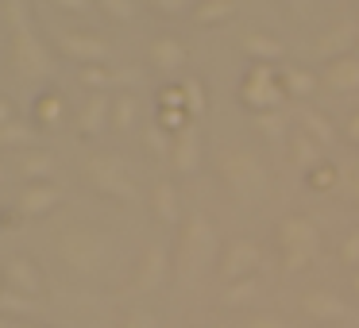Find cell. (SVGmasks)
I'll use <instances>...</instances> for the list:
<instances>
[{"mask_svg":"<svg viewBox=\"0 0 359 328\" xmlns=\"http://www.w3.org/2000/svg\"><path fill=\"white\" fill-rule=\"evenodd\" d=\"M220 240L217 228L209 224L205 212H186V220L178 224V240H174V278L178 282H197L209 266L220 263Z\"/></svg>","mask_w":359,"mask_h":328,"instance_id":"cell-1","label":"cell"},{"mask_svg":"<svg viewBox=\"0 0 359 328\" xmlns=\"http://www.w3.org/2000/svg\"><path fill=\"white\" fill-rule=\"evenodd\" d=\"M217 174L224 189L243 205H259L271 193V174H266L263 158L251 147H220L217 151Z\"/></svg>","mask_w":359,"mask_h":328,"instance_id":"cell-2","label":"cell"},{"mask_svg":"<svg viewBox=\"0 0 359 328\" xmlns=\"http://www.w3.org/2000/svg\"><path fill=\"white\" fill-rule=\"evenodd\" d=\"M274 255L278 266L286 274H302L313 266V259L320 255V232L309 217L302 212H286V217L274 224Z\"/></svg>","mask_w":359,"mask_h":328,"instance_id":"cell-3","label":"cell"},{"mask_svg":"<svg viewBox=\"0 0 359 328\" xmlns=\"http://www.w3.org/2000/svg\"><path fill=\"white\" fill-rule=\"evenodd\" d=\"M81 178H86V186L93 189V193L109 197V201H124L128 205V201L140 197L132 170H128L124 155H116V151H93V155H86Z\"/></svg>","mask_w":359,"mask_h":328,"instance_id":"cell-4","label":"cell"},{"mask_svg":"<svg viewBox=\"0 0 359 328\" xmlns=\"http://www.w3.org/2000/svg\"><path fill=\"white\" fill-rule=\"evenodd\" d=\"M286 86H282V70L274 66H248L240 78V104L251 116H266V112H282L286 104Z\"/></svg>","mask_w":359,"mask_h":328,"instance_id":"cell-5","label":"cell"},{"mask_svg":"<svg viewBox=\"0 0 359 328\" xmlns=\"http://www.w3.org/2000/svg\"><path fill=\"white\" fill-rule=\"evenodd\" d=\"M58 255H62V263L70 266V271L93 274V271H101L104 255H109V243H104V235L93 232L89 224H74L58 235Z\"/></svg>","mask_w":359,"mask_h":328,"instance_id":"cell-6","label":"cell"},{"mask_svg":"<svg viewBox=\"0 0 359 328\" xmlns=\"http://www.w3.org/2000/svg\"><path fill=\"white\" fill-rule=\"evenodd\" d=\"M8 62L20 78H32V81H47L55 74V58H50L47 43L35 35V27L12 35V47H8Z\"/></svg>","mask_w":359,"mask_h":328,"instance_id":"cell-7","label":"cell"},{"mask_svg":"<svg viewBox=\"0 0 359 328\" xmlns=\"http://www.w3.org/2000/svg\"><path fill=\"white\" fill-rule=\"evenodd\" d=\"M170 278H174V255L163 243H147L140 263H135V274H132V294H155Z\"/></svg>","mask_w":359,"mask_h":328,"instance_id":"cell-8","label":"cell"},{"mask_svg":"<svg viewBox=\"0 0 359 328\" xmlns=\"http://www.w3.org/2000/svg\"><path fill=\"white\" fill-rule=\"evenodd\" d=\"M259 263H263V251H259V243H251V240H228L224 251H220V263H217L220 286H232V282L255 278Z\"/></svg>","mask_w":359,"mask_h":328,"instance_id":"cell-9","label":"cell"},{"mask_svg":"<svg viewBox=\"0 0 359 328\" xmlns=\"http://www.w3.org/2000/svg\"><path fill=\"white\" fill-rule=\"evenodd\" d=\"M55 47L62 58L78 66H104V58H109V39L101 32H58Z\"/></svg>","mask_w":359,"mask_h":328,"instance_id":"cell-10","label":"cell"},{"mask_svg":"<svg viewBox=\"0 0 359 328\" xmlns=\"http://www.w3.org/2000/svg\"><path fill=\"white\" fill-rule=\"evenodd\" d=\"M4 289L39 301L43 289H47V274H43V266L32 255H8L4 259Z\"/></svg>","mask_w":359,"mask_h":328,"instance_id":"cell-11","label":"cell"},{"mask_svg":"<svg viewBox=\"0 0 359 328\" xmlns=\"http://www.w3.org/2000/svg\"><path fill=\"white\" fill-rule=\"evenodd\" d=\"M297 309L305 313L309 320H317V328H332V320H348L351 317V305L344 301L340 294L332 289H305Z\"/></svg>","mask_w":359,"mask_h":328,"instance_id":"cell-12","label":"cell"},{"mask_svg":"<svg viewBox=\"0 0 359 328\" xmlns=\"http://www.w3.org/2000/svg\"><path fill=\"white\" fill-rule=\"evenodd\" d=\"M74 132L81 139H97V135L112 132V97L109 93H89L81 101L78 116H74Z\"/></svg>","mask_w":359,"mask_h":328,"instance_id":"cell-13","label":"cell"},{"mask_svg":"<svg viewBox=\"0 0 359 328\" xmlns=\"http://www.w3.org/2000/svg\"><path fill=\"white\" fill-rule=\"evenodd\" d=\"M147 62L155 66L158 74H178L182 66L189 62V43L174 32H163L147 43Z\"/></svg>","mask_w":359,"mask_h":328,"instance_id":"cell-14","label":"cell"},{"mask_svg":"<svg viewBox=\"0 0 359 328\" xmlns=\"http://www.w3.org/2000/svg\"><path fill=\"white\" fill-rule=\"evenodd\" d=\"M58 205H62V189H58L55 182H39V186H20L12 209L24 220H39V217H47V212H55Z\"/></svg>","mask_w":359,"mask_h":328,"instance_id":"cell-15","label":"cell"},{"mask_svg":"<svg viewBox=\"0 0 359 328\" xmlns=\"http://www.w3.org/2000/svg\"><path fill=\"white\" fill-rule=\"evenodd\" d=\"M320 86L332 89V93H359V55L355 50L344 55V58L325 62V70H320Z\"/></svg>","mask_w":359,"mask_h":328,"instance_id":"cell-16","label":"cell"},{"mask_svg":"<svg viewBox=\"0 0 359 328\" xmlns=\"http://www.w3.org/2000/svg\"><path fill=\"white\" fill-rule=\"evenodd\" d=\"M147 205H151V217L158 220V224H174L178 228L182 220V201H178V186H174L170 178H158L155 186H151V197H147Z\"/></svg>","mask_w":359,"mask_h":328,"instance_id":"cell-17","label":"cell"},{"mask_svg":"<svg viewBox=\"0 0 359 328\" xmlns=\"http://www.w3.org/2000/svg\"><path fill=\"white\" fill-rule=\"evenodd\" d=\"M55 170H58V158L50 151L35 147V151H24L16 155V174L24 186H39V182H55Z\"/></svg>","mask_w":359,"mask_h":328,"instance_id":"cell-18","label":"cell"},{"mask_svg":"<svg viewBox=\"0 0 359 328\" xmlns=\"http://www.w3.org/2000/svg\"><path fill=\"white\" fill-rule=\"evenodd\" d=\"M243 55H248V62L251 66H274V62H282L286 58V43L278 39V35H271V32H248L243 35Z\"/></svg>","mask_w":359,"mask_h":328,"instance_id":"cell-19","label":"cell"},{"mask_svg":"<svg viewBox=\"0 0 359 328\" xmlns=\"http://www.w3.org/2000/svg\"><path fill=\"white\" fill-rule=\"evenodd\" d=\"M170 170L174 174H197V170H201V135H197V124L186 128L182 135H174Z\"/></svg>","mask_w":359,"mask_h":328,"instance_id":"cell-20","label":"cell"},{"mask_svg":"<svg viewBox=\"0 0 359 328\" xmlns=\"http://www.w3.org/2000/svg\"><path fill=\"white\" fill-rule=\"evenodd\" d=\"M62 120H66V97L58 93V89H43L32 101V124L39 128V132H55Z\"/></svg>","mask_w":359,"mask_h":328,"instance_id":"cell-21","label":"cell"},{"mask_svg":"<svg viewBox=\"0 0 359 328\" xmlns=\"http://www.w3.org/2000/svg\"><path fill=\"white\" fill-rule=\"evenodd\" d=\"M351 47H359V27L351 24V20H348V24H340V27H332V32H325L317 39V55H325V62L351 55Z\"/></svg>","mask_w":359,"mask_h":328,"instance_id":"cell-22","label":"cell"},{"mask_svg":"<svg viewBox=\"0 0 359 328\" xmlns=\"http://www.w3.org/2000/svg\"><path fill=\"white\" fill-rule=\"evenodd\" d=\"M35 143H39V128L32 124V116H27V120H12V124L0 128V147H4V151L24 155V151H35Z\"/></svg>","mask_w":359,"mask_h":328,"instance_id":"cell-23","label":"cell"},{"mask_svg":"<svg viewBox=\"0 0 359 328\" xmlns=\"http://www.w3.org/2000/svg\"><path fill=\"white\" fill-rule=\"evenodd\" d=\"M286 151H290V163H294V166H302L305 174H309L313 166H320V163H325V147H320L317 139H309L305 132L290 135V139H286Z\"/></svg>","mask_w":359,"mask_h":328,"instance_id":"cell-24","label":"cell"},{"mask_svg":"<svg viewBox=\"0 0 359 328\" xmlns=\"http://www.w3.org/2000/svg\"><path fill=\"white\" fill-rule=\"evenodd\" d=\"M240 12V4L236 0H197L194 4V24L197 27H217V24H228V20Z\"/></svg>","mask_w":359,"mask_h":328,"instance_id":"cell-25","label":"cell"},{"mask_svg":"<svg viewBox=\"0 0 359 328\" xmlns=\"http://www.w3.org/2000/svg\"><path fill=\"white\" fill-rule=\"evenodd\" d=\"M135 124H140V104H135V97L116 93L112 97V132L128 135V132H135Z\"/></svg>","mask_w":359,"mask_h":328,"instance_id":"cell-26","label":"cell"},{"mask_svg":"<svg viewBox=\"0 0 359 328\" xmlns=\"http://www.w3.org/2000/svg\"><path fill=\"white\" fill-rule=\"evenodd\" d=\"M282 86H286L290 101H302V97H309L313 89L320 86V78L313 70H305V66H286V70H282Z\"/></svg>","mask_w":359,"mask_h":328,"instance_id":"cell-27","label":"cell"},{"mask_svg":"<svg viewBox=\"0 0 359 328\" xmlns=\"http://www.w3.org/2000/svg\"><path fill=\"white\" fill-rule=\"evenodd\" d=\"M302 132L309 135V139H317L320 147H332V143H336V124L325 116V112H317V109H305L302 112Z\"/></svg>","mask_w":359,"mask_h":328,"instance_id":"cell-28","label":"cell"},{"mask_svg":"<svg viewBox=\"0 0 359 328\" xmlns=\"http://www.w3.org/2000/svg\"><path fill=\"white\" fill-rule=\"evenodd\" d=\"M305 186H309V193H317V197H332L336 189H340V166H332V163L313 166V170L305 174Z\"/></svg>","mask_w":359,"mask_h":328,"instance_id":"cell-29","label":"cell"},{"mask_svg":"<svg viewBox=\"0 0 359 328\" xmlns=\"http://www.w3.org/2000/svg\"><path fill=\"white\" fill-rule=\"evenodd\" d=\"M143 151H147L151 158H158V163L170 166V151H174V135H166L163 128L151 120L147 128H143Z\"/></svg>","mask_w":359,"mask_h":328,"instance_id":"cell-30","label":"cell"},{"mask_svg":"<svg viewBox=\"0 0 359 328\" xmlns=\"http://www.w3.org/2000/svg\"><path fill=\"white\" fill-rule=\"evenodd\" d=\"M155 112H186V89H182V81H166V86L155 89Z\"/></svg>","mask_w":359,"mask_h":328,"instance_id":"cell-31","label":"cell"},{"mask_svg":"<svg viewBox=\"0 0 359 328\" xmlns=\"http://www.w3.org/2000/svg\"><path fill=\"white\" fill-rule=\"evenodd\" d=\"M112 81H116V74L109 66H78V86L89 89V93H104Z\"/></svg>","mask_w":359,"mask_h":328,"instance_id":"cell-32","label":"cell"},{"mask_svg":"<svg viewBox=\"0 0 359 328\" xmlns=\"http://www.w3.org/2000/svg\"><path fill=\"white\" fill-rule=\"evenodd\" d=\"M182 89H186V112L194 116V124L205 116V109H209V97H205V86L201 78H178Z\"/></svg>","mask_w":359,"mask_h":328,"instance_id":"cell-33","label":"cell"},{"mask_svg":"<svg viewBox=\"0 0 359 328\" xmlns=\"http://www.w3.org/2000/svg\"><path fill=\"white\" fill-rule=\"evenodd\" d=\"M97 12H101L104 20H112V24H132L140 4H135V0H97Z\"/></svg>","mask_w":359,"mask_h":328,"instance_id":"cell-34","label":"cell"},{"mask_svg":"<svg viewBox=\"0 0 359 328\" xmlns=\"http://www.w3.org/2000/svg\"><path fill=\"white\" fill-rule=\"evenodd\" d=\"M0 309L8 313V320H16V317H32V313H39V301L20 297V294H12V289H0Z\"/></svg>","mask_w":359,"mask_h":328,"instance_id":"cell-35","label":"cell"},{"mask_svg":"<svg viewBox=\"0 0 359 328\" xmlns=\"http://www.w3.org/2000/svg\"><path fill=\"white\" fill-rule=\"evenodd\" d=\"M255 294H259V282H255V278H243V282H232V286H224L220 301L232 305V309H240V305H248Z\"/></svg>","mask_w":359,"mask_h":328,"instance_id":"cell-36","label":"cell"},{"mask_svg":"<svg viewBox=\"0 0 359 328\" xmlns=\"http://www.w3.org/2000/svg\"><path fill=\"white\" fill-rule=\"evenodd\" d=\"M0 12H4V20H8V32H12V35L32 27V16H27L32 8H27L24 0H4V4H0Z\"/></svg>","mask_w":359,"mask_h":328,"instance_id":"cell-37","label":"cell"},{"mask_svg":"<svg viewBox=\"0 0 359 328\" xmlns=\"http://www.w3.org/2000/svg\"><path fill=\"white\" fill-rule=\"evenodd\" d=\"M336 259H340L344 266H355L359 271V228H351V232L336 243Z\"/></svg>","mask_w":359,"mask_h":328,"instance_id":"cell-38","label":"cell"},{"mask_svg":"<svg viewBox=\"0 0 359 328\" xmlns=\"http://www.w3.org/2000/svg\"><path fill=\"white\" fill-rule=\"evenodd\" d=\"M251 124L259 128V135H263V139H278V135L286 132V120H282V112H266V116H251Z\"/></svg>","mask_w":359,"mask_h":328,"instance_id":"cell-39","label":"cell"},{"mask_svg":"<svg viewBox=\"0 0 359 328\" xmlns=\"http://www.w3.org/2000/svg\"><path fill=\"white\" fill-rule=\"evenodd\" d=\"M116 328H158V313L155 309H128Z\"/></svg>","mask_w":359,"mask_h":328,"instance_id":"cell-40","label":"cell"},{"mask_svg":"<svg viewBox=\"0 0 359 328\" xmlns=\"http://www.w3.org/2000/svg\"><path fill=\"white\" fill-rule=\"evenodd\" d=\"M151 12L170 16V20H182V16H194V4H186V0H155V4H151Z\"/></svg>","mask_w":359,"mask_h":328,"instance_id":"cell-41","label":"cell"},{"mask_svg":"<svg viewBox=\"0 0 359 328\" xmlns=\"http://www.w3.org/2000/svg\"><path fill=\"white\" fill-rule=\"evenodd\" d=\"M243 328H286V324H282L278 313H248Z\"/></svg>","mask_w":359,"mask_h":328,"instance_id":"cell-42","label":"cell"},{"mask_svg":"<svg viewBox=\"0 0 359 328\" xmlns=\"http://www.w3.org/2000/svg\"><path fill=\"white\" fill-rule=\"evenodd\" d=\"M340 139L348 143V147H355V151H359V112H351V116L344 120V132H340Z\"/></svg>","mask_w":359,"mask_h":328,"instance_id":"cell-43","label":"cell"},{"mask_svg":"<svg viewBox=\"0 0 359 328\" xmlns=\"http://www.w3.org/2000/svg\"><path fill=\"white\" fill-rule=\"evenodd\" d=\"M135 81V70L128 66V70H116V86H132Z\"/></svg>","mask_w":359,"mask_h":328,"instance_id":"cell-44","label":"cell"},{"mask_svg":"<svg viewBox=\"0 0 359 328\" xmlns=\"http://www.w3.org/2000/svg\"><path fill=\"white\" fill-rule=\"evenodd\" d=\"M4 328H43V324H20V320H8Z\"/></svg>","mask_w":359,"mask_h":328,"instance_id":"cell-45","label":"cell"},{"mask_svg":"<svg viewBox=\"0 0 359 328\" xmlns=\"http://www.w3.org/2000/svg\"><path fill=\"white\" fill-rule=\"evenodd\" d=\"M351 197H355V205H359V178H355V186H351Z\"/></svg>","mask_w":359,"mask_h":328,"instance_id":"cell-46","label":"cell"},{"mask_svg":"<svg viewBox=\"0 0 359 328\" xmlns=\"http://www.w3.org/2000/svg\"><path fill=\"white\" fill-rule=\"evenodd\" d=\"M351 286H355V294H359V271H355V278H351Z\"/></svg>","mask_w":359,"mask_h":328,"instance_id":"cell-47","label":"cell"}]
</instances>
